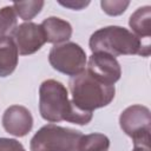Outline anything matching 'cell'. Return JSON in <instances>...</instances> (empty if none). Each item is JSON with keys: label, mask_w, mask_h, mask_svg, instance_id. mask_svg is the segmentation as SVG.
Returning <instances> with one entry per match:
<instances>
[{"label": "cell", "mask_w": 151, "mask_h": 151, "mask_svg": "<svg viewBox=\"0 0 151 151\" xmlns=\"http://www.w3.org/2000/svg\"><path fill=\"white\" fill-rule=\"evenodd\" d=\"M45 2L41 0H32V1H15L13 2V8L22 20L29 21L37 14L40 13Z\"/></svg>", "instance_id": "15"}, {"label": "cell", "mask_w": 151, "mask_h": 151, "mask_svg": "<svg viewBox=\"0 0 151 151\" xmlns=\"http://www.w3.org/2000/svg\"><path fill=\"white\" fill-rule=\"evenodd\" d=\"M80 131L50 123L40 127L29 143L31 151H78Z\"/></svg>", "instance_id": "4"}, {"label": "cell", "mask_w": 151, "mask_h": 151, "mask_svg": "<svg viewBox=\"0 0 151 151\" xmlns=\"http://www.w3.org/2000/svg\"><path fill=\"white\" fill-rule=\"evenodd\" d=\"M86 71L94 79L109 86H114L122 76V68L118 60L101 52L92 53L88 58Z\"/></svg>", "instance_id": "7"}, {"label": "cell", "mask_w": 151, "mask_h": 151, "mask_svg": "<svg viewBox=\"0 0 151 151\" xmlns=\"http://www.w3.org/2000/svg\"><path fill=\"white\" fill-rule=\"evenodd\" d=\"M72 103L80 110L93 112V110L107 106L114 98V86L105 85L85 70L80 74L72 77L68 83Z\"/></svg>", "instance_id": "3"}, {"label": "cell", "mask_w": 151, "mask_h": 151, "mask_svg": "<svg viewBox=\"0 0 151 151\" xmlns=\"http://www.w3.org/2000/svg\"><path fill=\"white\" fill-rule=\"evenodd\" d=\"M150 20H151V7L144 6L136 9L134 13L131 14L129 25L132 28V33L136 34L138 38L143 39L145 38L149 40L151 35V28H150Z\"/></svg>", "instance_id": "12"}, {"label": "cell", "mask_w": 151, "mask_h": 151, "mask_svg": "<svg viewBox=\"0 0 151 151\" xmlns=\"http://www.w3.org/2000/svg\"><path fill=\"white\" fill-rule=\"evenodd\" d=\"M90 50L92 53L101 52L112 55H150V44H144L140 38L122 26H106L97 29L90 37Z\"/></svg>", "instance_id": "2"}, {"label": "cell", "mask_w": 151, "mask_h": 151, "mask_svg": "<svg viewBox=\"0 0 151 151\" xmlns=\"http://www.w3.org/2000/svg\"><path fill=\"white\" fill-rule=\"evenodd\" d=\"M20 151H25V149H22V150H20Z\"/></svg>", "instance_id": "20"}, {"label": "cell", "mask_w": 151, "mask_h": 151, "mask_svg": "<svg viewBox=\"0 0 151 151\" xmlns=\"http://www.w3.org/2000/svg\"><path fill=\"white\" fill-rule=\"evenodd\" d=\"M24 146L17 139L12 138H0V151H20Z\"/></svg>", "instance_id": "17"}, {"label": "cell", "mask_w": 151, "mask_h": 151, "mask_svg": "<svg viewBox=\"0 0 151 151\" xmlns=\"http://www.w3.org/2000/svg\"><path fill=\"white\" fill-rule=\"evenodd\" d=\"M2 126L14 137L26 136L33 127V117L29 110L21 105H12L2 114Z\"/></svg>", "instance_id": "9"}, {"label": "cell", "mask_w": 151, "mask_h": 151, "mask_svg": "<svg viewBox=\"0 0 151 151\" xmlns=\"http://www.w3.org/2000/svg\"><path fill=\"white\" fill-rule=\"evenodd\" d=\"M58 2L64 6V7H67V8H71V9H74V11H79V9H83L84 7H86L90 1H84V0H58Z\"/></svg>", "instance_id": "18"}, {"label": "cell", "mask_w": 151, "mask_h": 151, "mask_svg": "<svg viewBox=\"0 0 151 151\" xmlns=\"http://www.w3.org/2000/svg\"><path fill=\"white\" fill-rule=\"evenodd\" d=\"M132 151H150V146H134Z\"/></svg>", "instance_id": "19"}, {"label": "cell", "mask_w": 151, "mask_h": 151, "mask_svg": "<svg viewBox=\"0 0 151 151\" xmlns=\"http://www.w3.org/2000/svg\"><path fill=\"white\" fill-rule=\"evenodd\" d=\"M39 112L50 122H68L78 125H86L91 122L93 112L78 109L68 98V91L60 81L47 79L39 87Z\"/></svg>", "instance_id": "1"}, {"label": "cell", "mask_w": 151, "mask_h": 151, "mask_svg": "<svg viewBox=\"0 0 151 151\" xmlns=\"http://www.w3.org/2000/svg\"><path fill=\"white\" fill-rule=\"evenodd\" d=\"M19 52L12 37H0V77L14 72L18 65Z\"/></svg>", "instance_id": "11"}, {"label": "cell", "mask_w": 151, "mask_h": 151, "mask_svg": "<svg viewBox=\"0 0 151 151\" xmlns=\"http://www.w3.org/2000/svg\"><path fill=\"white\" fill-rule=\"evenodd\" d=\"M129 5H130V1H122V0H101L100 1V6L103 11L106 14L112 17L123 14L126 11Z\"/></svg>", "instance_id": "16"}, {"label": "cell", "mask_w": 151, "mask_h": 151, "mask_svg": "<svg viewBox=\"0 0 151 151\" xmlns=\"http://www.w3.org/2000/svg\"><path fill=\"white\" fill-rule=\"evenodd\" d=\"M40 25L45 33L46 42H51L54 45L64 44L72 35L71 24L60 18L50 17V18L45 19Z\"/></svg>", "instance_id": "10"}, {"label": "cell", "mask_w": 151, "mask_h": 151, "mask_svg": "<svg viewBox=\"0 0 151 151\" xmlns=\"http://www.w3.org/2000/svg\"><path fill=\"white\" fill-rule=\"evenodd\" d=\"M13 40L17 45L19 54L21 55L35 53L46 42L45 33L41 25L31 21L22 22L15 28L13 33Z\"/></svg>", "instance_id": "8"}, {"label": "cell", "mask_w": 151, "mask_h": 151, "mask_svg": "<svg viewBox=\"0 0 151 151\" xmlns=\"http://www.w3.org/2000/svg\"><path fill=\"white\" fill-rule=\"evenodd\" d=\"M110 139L103 133L83 134L78 151H109Z\"/></svg>", "instance_id": "13"}, {"label": "cell", "mask_w": 151, "mask_h": 151, "mask_svg": "<svg viewBox=\"0 0 151 151\" xmlns=\"http://www.w3.org/2000/svg\"><path fill=\"white\" fill-rule=\"evenodd\" d=\"M120 129L132 138L133 146H150L151 112L146 106L131 105L119 117Z\"/></svg>", "instance_id": "5"}, {"label": "cell", "mask_w": 151, "mask_h": 151, "mask_svg": "<svg viewBox=\"0 0 151 151\" xmlns=\"http://www.w3.org/2000/svg\"><path fill=\"white\" fill-rule=\"evenodd\" d=\"M18 15L13 6H5L0 9V37L13 35L18 27Z\"/></svg>", "instance_id": "14"}, {"label": "cell", "mask_w": 151, "mask_h": 151, "mask_svg": "<svg viewBox=\"0 0 151 151\" xmlns=\"http://www.w3.org/2000/svg\"><path fill=\"white\" fill-rule=\"evenodd\" d=\"M51 66L58 72L76 77L85 71L87 58L85 51L76 42H64L54 45L48 53Z\"/></svg>", "instance_id": "6"}]
</instances>
